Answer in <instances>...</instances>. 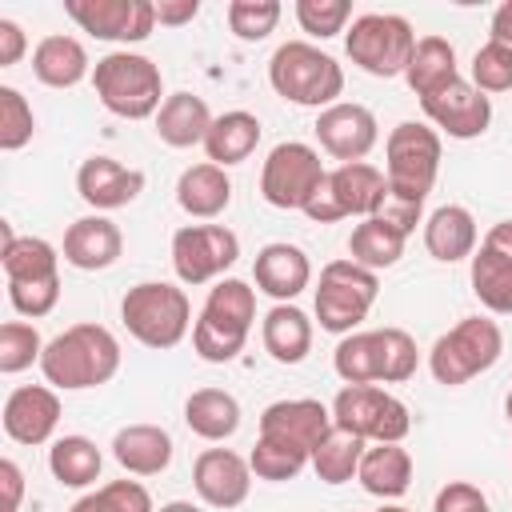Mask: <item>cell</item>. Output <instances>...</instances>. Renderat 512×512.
Returning a JSON list of instances; mask_svg holds the SVG:
<instances>
[{
  "instance_id": "obj_1",
  "label": "cell",
  "mask_w": 512,
  "mask_h": 512,
  "mask_svg": "<svg viewBox=\"0 0 512 512\" xmlns=\"http://www.w3.org/2000/svg\"><path fill=\"white\" fill-rule=\"evenodd\" d=\"M40 372L56 392L100 388L120 372V340L104 324H72L44 344Z\"/></svg>"
},
{
  "instance_id": "obj_2",
  "label": "cell",
  "mask_w": 512,
  "mask_h": 512,
  "mask_svg": "<svg viewBox=\"0 0 512 512\" xmlns=\"http://www.w3.org/2000/svg\"><path fill=\"white\" fill-rule=\"evenodd\" d=\"M256 324V288L248 280L224 276L208 288V300L192 324V352L208 364H228L244 352Z\"/></svg>"
},
{
  "instance_id": "obj_3",
  "label": "cell",
  "mask_w": 512,
  "mask_h": 512,
  "mask_svg": "<svg viewBox=\"0 0 512 512\" xmlns=\"http://www.w3.org/2000/svg\"><path fill=\"white\" fill-rule=\"evenodd\" d=\"M268 84L280 100L324 112L340 104L344 68L308 40H284L268 60Z\"/></svg>"
},
{
  "instance_id": "obj_4",
  "label": "cell",
  "mask_w": 512,
  "mask_h": 512,
  "mask_svg": "<svg viewBox=\"0 0 512 512\" xmlns=\"http://www.w3.org/2000/svg\"><path fill=\"white\" fill-rule=\"evenodd\" d=\"M92 88H96L100 104L120 120H148V116L156 120L160 104L168 100L156 60H148L140 52H128V48H116V52L96 60Z\"/></svg>"
},
{
  "instance_id": "obj_5",
  "label": "cell",
  "mask_w": 512,
  "mask_h": 512,
  "mask_svg": "<svg viewBox=\"0 0 512 512\" xmlns=\"http://www.w3.org/2000/svg\"><path fill=\"white\" fill-rule=\"evenodd\" d=\"M120 320L132 340H140L144 348L168 352L192 332V304L184 288L164 284V280H144L124 292Z\"/></svg>"
},
{
  "instance_id": "obj_6",
  "label": "cell",
  "mask_w": 512,
  "mask_h": 512,
  "mask_svg": "<svg viewBox=\"0 0 512 512\" xmlns=\"http://www.w3.org/2000/svg\"><path fill=\"white\" fill-rule=\"evenodd\" d=\"M500 352H504L500 324L488 320V316H464L444 336H436V344L428 348V372H432L436 384L460 388L472 376L488 372L500 360Z\"/></svg>"
},
{
  "instance_id": "obj_7",
  "label": "cell",
  "mask_w": 512,
  "mask_h": 512,
  "mask_svg": "<svg viewBox=\"0 0 512 512\" xmlns=\"http://www.w3.org/2000/svg\"><path fill=\"white\" fill-rule=\"evenodd\" d=\"M380 296V276L356 260H328L316 284V320L332 336H348L372 312Z\"/></svg>"
},
{
  "instance_id": "obj_8",
  "label": "cell",
  "mask_w": 512,
  "mask_h": 512,
  "mask_svg": "<svg viewBox=\"0 0 512 512\" xmlns=\"http://www.w3.org/2000/svg\"><path fill=\"white\" fill-rule=\"evenodd\" d=\"M412 48H416V32L404 16L396 12H364L352 20V28L344 32V52L348 60L368 72V76H380V80H392V76H404L408 60H412Z\"/></svg>"
},
{
  "instance_id": "obj_9",
  "label": "cell",
  "mask_w": 512,
  "mask_h": 512,
  "mask_svg": "<svg viewBox=\"0 0 512 512\" xmlns=\"http://www.w3.org/2000/svg\"><path fill=\"white\" fill-rule=\"evenodd\" d=\"M440 132L424 120H400L388 140H384V180L388 188L412 196V200H428L436 176H440Z\"/></svg>"
},
{
  "instance_id": "obj_10",
  "label": "cell",
  "mask_w": 512,
  "mask_h": 512,
  "mask_svg": "<svg viewBox=\"0 0 512 512\" xmlns=\"http://www.w3.org/2000/svg\"><path fill=\"white\" fill-rule=\"evenodd\" d=\"M332 424L368 444H404L412 432V412L400 396L376 384H344L332 400Z\"/></svg>"
},
{
  "instance_id": "obj_11",
  "label": "cell",
  "mask_w": 512,
  "mask_h": 512,
  "mask_svg": "<svg viewBox=\"0 0 512 512\" xmlns=\"http://www.w3.org/2000/svg\"><path fill=\"white\" fill-rule=\"evenodd\" d=\"M388 180L376 164L368 160H356V164H336L324 172L316 196L308 200L304 216L316 220V224H336V220H348V216H372L380 196H384Z\"/></svg>"
},
{
  "instance_id": "obj_12",
  "label": "cell",
  "mask_w": 512,
  "mask_h": 512,
  "mask_svg": "<svg viewBox=\"0 0 512 512\" xmlns=\"http://www.w3.org/2000/svg\"><path fill=\"white\" fill-rule=\"evenodd\" d=\"M320 152L304 140H284L264 156L260 168V196L280 212H304L324 180Z\"/></svg>"
},
{
  "instance_id": "obj_13",
  "label": "cell",
  "mask_w": 512,
  "mask_h": 512,
  "mask_svg": "<svg viewBox=\"0 0 512 512\" xmlns=\"http://www.w3.org/2000/svg\"><path fill=\"white\" fill-rule=\"evenodd\" d=\"M240 260V236L224 224H184L172 232V268L188 288L224 280V272Z\"/></svg>"
},
{
  "instance_id": "obj_14",
  "label": "cell",
  "mask_w": 512,
  "mask_h": 512,
  "mask_svg": "<svg viewBox=\"0 0 512 512\" xmlns=\"http://www.w3.org/2000/svg\"><path fill=\"white\" fill-rule=\"evenodd\" d=\"M68 20L108 44H140L156 32L152 0H64Z\"/></svg>"
},
{
  "instance_id": "obj_15",
  "label": "cell",
  "mask_w": 512,
  "mask_h": 512,
  "mask_svg": "<svg viewBox=\"0 0 512 512\" xmlns=\"http://www.w3.org/2000/svg\"><path fill=\"white\" fill-rule=\"evenodd\" d=\"M420 108H424L428 124H432L436 132L452 136V140H476V136H484L488 124H492V100H488L472 80H464V76H460L456 84H448L444 92L420 100Z\"/></svg>"
},
{
  "instance_id": "obj_16",
  "label": "cell",
  "mask_w": 512,
  "mask_h": 512,
  "mask_svg": "<svg viewBox=\"0 0 512 512\" xmlns=\"http://www.w3.org/2000/svg\"><path fill=\"white\" fill-rule=\"evenodd\" d=\"M316 140H320V148H324L332 160L356 164V160H364V156L376 148L380 124H376L372 108L352 104V100H340V104L316 112Z\"/></svg>"
},
{
  "instance_id": "obj_17",
  "label": "cell",
  "mask_w": 512,
  "mask_h": 512,
  "mask_svg": "<svg viewBox=\"0 0 512 512\" xmlns=\"http://www.w3.org/2000/svg\"><path fill=\"white\" fill-rule=\"evenodd\" d=\"M192 488L208 508H240L252 492V464L232 448H204L192 464Z\"/></svg>"
},
{
  "instance_id": "obj_18",
  "label": "cell",
  "mask_w": 512,
  "mask_h": 512,
  "mask_svg": "<svg viewBox=\"0 0 512 512\" xmlns=\"http://www.w3.org/2000/svg\"><path fill=\"white\" fill-rule=\"evenodd\" d=\"M0 420H4L8 440L28 444V448L48 444L60 424V396L52 384H20L8 392Z\"/></svg>"
},
{
  "instance_id": "obj_19",
  "label": "cell",
  "mask_w": 512,
  "mask_h": 512,
  "mask_svg": "<svg viewBox=\"0 0 512 512\" xmlns=\"http://www.w3.org/2000/svg\"><path fill=\"white\" fill-rule=\"evenodd\" d=\"M76 192L88 208L96 212H116L124 204H132L140 192H144V172L140 168H128L112 156H88L80 168H76Z\"/></svg>"
},
{
  "instance_id": "obj_20",
  "label": "cell",
  "mask_w": 512,
  "mask_h": 512,
  "mask_svg": "<svg viewBox=\"0 0 512 512\" xmlns=\"http://www.w3.org/2000/svg\"><path fill=\"white\" fill-rule=\"evenodd\" d=\"M332 432V408L312 400V396H296V400H276L260 412V436H276L288 440L296 448H304L308 456L316 452V444Z\"/></svg>"
},
{
  "instance_id": "obj_21",
  "label": "cell",
  "mask_w": 512,
  "mask_h": 512,
  "mask_svg": "<svg viewBox=\"0 0 512 512\" xmlns=\"http://www.w3.org/2000/svg\"><path fill=\"white\" fill-rule=\"evenodd\" d=\"M252 280L264 296H272L276 304H292L308 284H312V260L300 244L288 240H272L256 252L252 264Z\"/></svg>"
},
{
  "instance_id": "obj_22",
  "label": "cell",
  "mask_w": 512,
  "mask_h": 512,
  "mask_svg": "<svg viewBox=\"0 0 512 512\" xmlns=\"http://www.w3.org/2000/svg\"><path fill=\"white\" fill-rule=\"evenodd\" d=\"M120 252H124V236L104 212L72 220L64 232V244H60L64 264H72L80 272H104L120 260Z\"/></svg>"
},
{
  "instance_id": "obj_23",
  "label": "cell",
  "mask_w": 512,
  "mask_h": 512,
  "mask_svg": "<svg viewBox=\"0 0 512 512\" xmlns=\"http://www.w3.org/2000/svg\"><path fill=\"white\" fill-rule=\"evenodd\" d=\"M172 436L160 424H124L112 436V456L128 476H160L172 464Z\"/></svg>"
},
{
  "instance_id": "obj_24",
  "label": "cell",
  "mask_w": 512,
  "mask_h": 512,
  "mask_svg": "<svg viewBox=\"0 0 512 512\" xmlns=\"http://www.w3.org/2000/svg\"><path fill=\"white\" fill-rule=\"evenodd\" d=\"M176 204L192 216V220H216L228 212L232 204V180L220 164L204 160V164H188L176 180Z\"/></svg>"
},
{
  "instance_id": "obj_25",
  "label": "cell",
  "mask_w": 512,
  "mask_h": 512,
  "mask_svg": "<svg viewBox=\"0 0 512 512\" xmlns=\"http://www.w3.org/2000/svg\"><path fill=\"white\" fill-rule=\"evenodd\" d=\"M92 68L96 64L88 60V48L76 36L52 32L32 48V76L48 88H76L84 76H92Z\"/></svg>"
},
{
  "instance_id": "obj_26",
  "label": "cell",
  "mask_w": 512,
  "mask_h": 512,
  "mask_svg": "<svg viewBox=\"0 0 512 512\" xmlns=\"http://www.w3.org/2000/svg\"><path fill=\"white\" fill-rule=\"evenodd\" d=\"M424 248L440 264L472 260V252H476V216L464 204H440L424 220Z\"/></svg>"
},
{
  "instance_id": "obj_27",
  "label": "cell",
  "mask_w": 512,
  "mask_h": 512,
  "mask_svg": "<svg viewBox=\"0 0 512 512\" xmlns=\"http://www.w3.org/2000/svg\"><path fill=\"white\" fill-rule=\"evenodd\" d=\"M212 112L204 104V96L196 92H172L160 112H156V136L160 144L168 148H196L208 140V128H212Z\"/></svg>"
},
{
  "instance_id": "obj_28",
  "label": "cell",
  "mask_w": 512,
  "mask_h": 512,
  "mask_svg": "<svg viewBox=\"0 0 512 512\" xmlns=\"http://www.w3.org/2000/svg\"><path fill=\"white\" fill-rule=\"evenodd\" d=\"M260 340L276 364H300L312 352V320L296 304H272L260 320Z\"/></svg>"
},
{
  "instance_id": "obj_29",
  "label": "cell",
  "mask_w": 512,
  "mask_h": 512,
  "mask_svg": "<svg viewBox=\"0 0 512 512\" xmlns=\"http://www.w3.org/2000/svg\"><path fill=\"white\" fill-rule=\"evenodd\" d=\"M408 88L416 92V100H428L436 92H444L448 84L460 80V64H456V48L444 36H420L412 48V60L404 68Z\"/></svg>"
},
{
  "instance_id": "obj_30",
  "label": "cell",
  "mask_w": 512,
  "mask_h": 512,
  "mask_svg": "<svg viewBox=\"0 0 512 512\" xmlns=\"http://www.w3.org/2000/svg\"><path fill=\"white\" fill-rule=\"evenodd\" d=\"M4 248H0V264H4V280H52L60 276V248L48 244L44 236H16L12 224H0Z\"/></svg>"
},
{
  "instance_id": "obj_31",
  "label": "cell",
  "mask_w": 512,
  "mask_h": 512,
  "mask_svg": "<svg viewBox=\"0 0 512 512\" xmlns=\"http://www.w3.org/2000/svg\"><path fill=\"white\" fill-rule=\"evenodd\" d=\"M356 480L376 500H400L412 484V452L404 444H372L360 460Z\"/></svg>"
},
{
  "instance_id": "obj_32",
  "label": "cell",
  "mask_w": 512,
  "mask_h": 512,
  "mask_svg": "<svg viewBox=\"0 0 512 512\" xmlns=\"http://www.w3.org/2000/svg\"><path fill=\"white\" fill-rule=\"evenodd\" d=\"M260 132H264V128H260V120H256L252 112H244V108L220 112V116L212 120V128H208L204 152H208V160H212V164H220V168L244 164V160L256 152Z\"/></svg>"
},
{
  "instance_id": "obj_33",
  "label": "cell",
  "mask_w": 512,
  "mask_h": 512,
  "mask_svg": "<svg viewBox=\"0 0 512 512\" xmlns=\"http://www.w3.org/2000/svg\"><path fill=\"white\" fill-rule=\"evenodd\" d=\"M184 424L200 436V440H228L240 428V400L228 388H196L184 400Z\"/></svg>"
},
{
  "instance_id": "obj_34",
  "label": "cell",
  "mask_w": 512,
  "mask_h": 512,
  "mask_svg": "<svg viewBox=\"0 0 512 512\" xmlns=\"http://www.w3.org/2000/svg\"><path fill=\"white\" fill-rule=\"evenodd\" d=\"M100 468H104V452L88 436H76L72 432V436L52 440V448H48V472L64 488H88V484H96L100 480Z\"/></svg>"
},
{
  "instance_id": "obj_35",
  "label": "cell",
  "mask_w": 512,
  "mask_h": 512,
  "mask_svg": "<svg viewBox=\"0 0 512 512\" xmlns=\"http://www.w3.org/2000/svg\"><path fill=\"white\" fill-rule=\"evenodd\" d=\"M468 280H472V296L496 312V316H512V260L492 252V248H476L468 260Z\"/></svg>"
},
{
  "instance_id": "obj_36",
  "label": "cell",
  "mask_w": 512,
  "mask_h": 512,
  "mask_svg": "<svg viewBox=\"0 0 512 512\" xmlns=\"http://www.w3.org/2000/svg\"><path fill=\"white\" fill-rule=\"evenodd\" d=\"M404 244H408L404 232H396L392 224H384V220H376V216H364V220L352 228V236H348V260H356V264L380 272V268L400 264Z\"/></svg>"
},
{
  "instance_id": "obj_37",
  "label": "cell",
  "mask_w": 512,
  "mask_h": 512,
  "mask_svg": "<svg viewBox=\"0 0 512 512\" xmlns=\"http://www.w3.org/2000/svg\"><path fill=\"white\" fill-rule=\"evenodd\" d=\"M364 452H368V440H360V436H352V432L332 424V432L312 452V472L324 484H348V480H356Z\"/></svg>"
},
{
  "instance_id": "obj_38",
  "label": "cell",
  "mask_w": 512,
  "mask_h": 512,
  "mask_svg": "<svg viewBox=\"0 0 512 512\" xmlns=\"http://www.w3.org/2000/svg\"><path fill=\"white\" fill-rule=\"evenodd\" d=\"M332 368L344 384H380V336H376V328L340 336V344L332 352Z\"/></svg>"
},
{
  "instance_id": "obj_39",
  "label": "cell",
  "mask_w": 512,
  "mask_h": 512,
  "mask_svg": "<svg viewBox=\"0 0 512 512\" xmlns=\"http://www.w3.org/2000/svg\"><path fill=\"white\" fill-rule=\"evenodd\" d=\"M248 464H252V476L256 480H272V484H284V480H296L312 456L288 440H276V436H256V448L248 452Z\"/></svg>"
},
{
  "instance_id": "obj_40",
  "label": "cell",
  "mask_w": 512,
  "mask_h": 512,
  "mask_svg": "<svg viewBox=\"0 0 512 512\" xmlns=\"http://www.w3.org/2000/svg\"><path fill=\"white\" fill-rule=\"evenodd\" d=\"M40 356H44V340H40L36 324H28V320L0 324V372L4 376H16V372L40 364Z\"/></svg>"
},
{
  "instance_id": "obj_41",
  "label": "cell",
  "mask_w": 512,
  "mask_h": 512,
  "mask_svg": "<svg viewBox=\"0 0 512 512\" xmlns=\"http://www.w3.org/2000/svg\"><path fill=\"white\" fill-rule=\"evenodd\" d=\"M68 512H156V504H152V496H148L144 484H136V480H112V484L80 496Z\"/></svg>"
},
{
  "instance_id": "obj_42",
  "label": "cell",
  "mask_w": 512,
  "mask_h": 512,
  "mask_svg": "<svg viewBox=\"0 0 512 512\" xmlns=\"http://www.w3.org/2000/svg\"><path fill=\"white\" fill-rule=\"evenodd\" d=\"M284 8L280 0H232L228 4V28L236 40H248V44H260L276 32Z\"/></svg>"
},
{
  "instance_id": "obj_43",
  "label": "cell",
  "mask_w": 512,
  "mask_h": 512,
  "mask_svg": "<svg viewBox=\"0 0 512 512\" xmlns=\"http://www.w3.org/2000/svg\"><path fill=\"white\" fill-rule=\"evenodd\" d=\"M380 336V384H404L416 376V364H420V352H416V340L388 324V328H376Z\"/></svg>"
},
{
  "instance_id": "obj_44",
  "label": "cell",
  "mask_w": 512,
  "mask_h": 512,
  "mask_svg": "<svg viewBox=\"0 0 512 512\" xmlns=\"http://www.w3.org/2000/svg\"><path fill=\"white\" fill-rule=\"evenodd\" d=\"M36 132V116H32V104L24 100L20 88L4 84L0 88V148L4 152H20Z\"/></svg>"
},
{
  "instance_id": "obj_45",
  "label": "cell",
  "mask_w": 512,
  "mask_h": 512,
  "mask_svg": "<svg viewBox=\"0 0 512 512\" xmlns=\"http://www.w3.org/2000/svg\"><path fill=\"white\" fill-rule=\"evenodd\" d=\"M292 12H296V24L316 40H332V36L348 32V20H352L348 0H296Z\"/></svg>"
},
{
  "instance_id": "obj_46",
  "label": "cell",
  "mask_w": 512,
  "mask_h": 512,
  "mask_svg": "<svg viewBox=\"0 0 512 512\" xmlns=\"http://www.w3.org/2000/svg\"><path fill=\"white\" fill-rule=\"evenodd\" d=\"M472 84L488 96V92H508L512 88V52L500 44H484L472 56Z\"/></svg>"
},
{
  "instance_id": "obj_47",
  "label": "cell",
  "mask_w": 512,
  "mask_h": 512,
  "mask_svg": "<svg viewBox=\"0 0 512 512\" xmlns=\"http://www.w3.org/2000/svg\"><path fill=\"white\" fill-rule=\"evenodd\" d=\"M8 304H12L20 316H28V320L48 316V312L60 304V276H52V280H16V284H8Z\"/></svg>"
},
{
  "instance_id": "obj_48",
  "label": "cell",
  "mask_w": 512,
  "mask_h": 512,
  "mask_svg": "<svg viewBox=\"0 0 512 512\" xmlns=\"http://www.w3.org/2000/svg\"><path fill=\"white\" fill-rule=\"evenodd\" d=\"M372 216L384 220V224H392L396 232L412 236L416 224H424V200H412V196H404L396 188H384V196H380V204H376Z\"/></svg>"
},
{
  "instance_id": "obj_49",
  "label": "cell",
  "mask_w": 512,
  "mask_h": 512,
  "mask_svg": "<svg viewBox=\"0 0 512 512\" xmlns=\"http://www.w3.org/2000/svg\"><path fill=\"white\" fill-rule=\"evenodd\" d=\"M432 512H492V504H488V496H484L476 484H468V480H448V484L436 492Z\"/></svg>"
},
{
  "instance_id": "obj_50",
  "label": "cell",
  "mask_w": 512,
  "mask_h": 512,
  "mask_svg": "<svg viewBox=\"0 0 512 512\" xmlns=\"http://www.w3.org/2000/svg\"><path fill=\"white\" fill-rule=\"evenodd\" d=\"M24 52H28V36H24V28H20L16 20H8V16H0V68L20 64Z\"/></svg>"
},
{
  "instance_id": "obj_51",
  "label": "cell",
  "mask_w": 512,
  "mask_h": 512,
  "mask_svg": "<svg viewBox=\"0 0 512 512\" xmlns=\"http://www.w3.org/2000/svg\"><path fill=\"white\" fill-rule=\"evenodd\" d=\"M160 28H184L200 16V0H152Z\"/></svg>"
},
{
  "instance_id": "obj_52",
  "label": "cell",
  "mask_w": 512,
  "mask_h": 512,
  "mask_svg": "<svg viewBox=\"0 0 512 512\" xmlns=\"http://www.w3.org/2000/svg\"><path fill=\"white\" fill-rule=\"evenodd\" d=\"M0 484H4V512H20L24 500V472L16 460H0Z\"/></svg>"
},
{
  "instance_id": "obj_53",
  "label": "cell",
  "mask_w": 512,
  "mask_h": 512,
  "mask_svg": "<svg viewBox=\"0 0 512 512\" xmlns=\"http://www.w3.org/2000/svg\"><path fill=\"white\" fill-rule=\"evenodd\" d=\"M488 40L492 44H500V48H508L512 52V0H504L496 12H492V24H488Z\"/></svg>"
},
{
  "instance_id": "obj_54",
  "label": "cell",
  "mask_w": 512,
  "mask_h": 512,
  "mask_svg": "<svg viewBox=\"0 0 512 512\" xmlns=\"http://www.w3.org/2000/svg\"><path fill=\"white\" fill-rule=\"evenodd\" d=\"M484 248H492V252H500V256H508L512 260V220H496L492 228H488V236L480 240Z\"/></svg>"
},
{
  "instance_id": "obj_55",
  "label": "cell",
  "mask_w": 512,
  "mask_h": 512,
  "mask_svg": "<svg viewBox=\"0 0 512 512\" xmlns=\"http://www.w3.org/2000/svg\"><path fill=\"white\" fill-rule=\"evenodd\" d=\"M156 512H204V508L192 504V500H168V504H160Z\"/></svg>"
},
{
  "instance_id": "obj_56",
  "label": "cell",
  "mask_w": 512,
  "mask_h": 512,
  "mask_svg": "<svg viewBox=\"0 0 512 512\" xmlns=\"http://www.w3.org/2000/svg\"><path fill=\"white\" fill-rule=\"evenodd\" d=\"M376 512H408V508H400V504H380Z\"/></svg>"
},
{
  "instance_id": "obj_57",
  "label": "cell",
  "mask_w": 512,
  "mask_h": 512,
  "mask_svg": "<svg viewBox=\"0 0 512 512\" xmlns=\"http://www.w3.org/2000/svg\"><path fill=\"white\" fill-rule=\"evenodd\" d=\"M504 416H508V424H512V392H508V400H504Z\"/></svg>"
}]
</instances>
